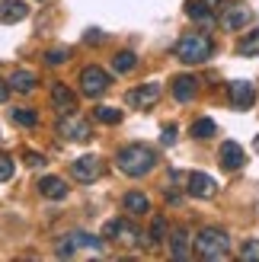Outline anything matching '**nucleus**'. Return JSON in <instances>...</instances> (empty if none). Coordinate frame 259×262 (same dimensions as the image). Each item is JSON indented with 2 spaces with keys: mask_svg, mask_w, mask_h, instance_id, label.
<instances>
[{
  "mask_svg": "<svg viewBox=\"0 0 259 262\" xmlns=\"http://www.w3.org/2000/svg\"><path fill=\"white\" fill-rule=\"evenodd\" d=\"M115 166L122 169L125 176H147L154 166H157V150L147 147V144H125V147L115 154Z\"/></svg>",
  "mask_w": 259,
  "mask_h": 262,
  "instance_id": "nucleus-1",
  "label": "nucleus"
},
{
  "mask_svg": "<svg viewBox=\"0 0 259 262\" xmlns=\"http://www.w3.org/2000/svg\"><path fill=\"white\" fill-rule=\"evenodd\" d=\"M192 246H196V253L202 259H208V262H221V259L230 256V237L221 227H202L196 233V240H192Z\"/></svg>",
  "mask_w": 259,
  "mask_h": 262,
  "instance_id": "nucleus-2",
  "label": "nucleus"
},
{
  "mask_svg": "<svg viewBox=\"0 0 259 262\" xmlns=\"http://www.w3.org/2000/svg\"><path fill=\"white\" fill-rule=\"evenodd\" d=\"M173 51L183 64H205L214 55V42H211V35H205V32H189L176 42Z\"/></svg>",
  "mask_w": 259,
  "mask_h": 262,
  "instance_id": "nucleus-3",
  "label": "nucleus"
},
{
  "mask_svg": "<svg viewBox=\"0 0 259 262\" xmlns=\"http://www.w3.org/2000/svg\"><path fill=\"white\" fill-rule=\"evenodd\" d=\"M102 237L119 243V246H128V250H135V246H141L147 237H141V230L132 224V221H106V227H102Z\"/></svg>",
  "mask_w": 259,
  "mask_h": 262,
  "instance_id": "nucleus-4",
  "label": "nucleus"
},
{
  "mask_svg": "<svg viewBox=\"0 0 259 262\" xmlns=\"http://www.w3.org/2000/svg\"><path fill=\"white\" fill-rule=\"evenodd\" d=\"M80 250H99V240L93 237V233H68V237H61L58 243H55V256L58 259H71V256H77Z\"/></svg>",
  "mask_w": 259,
  "mask_h": 262,
  "instance_id": "nucleus-5",
  "label": "nucleus"
},
{
  "mask_svg": "<svg viewBox=\"0 0 259 262\" xmlns=\"http://www.w3.org/2000/svg\"><path fill=\"white\" fill-rule=\"evenodd\" d=\"M109 86H112V77L102 71V68H96V64H90V68L80 71V90H83V96L99 99Z\"/></svg>",
  "mask_w": 259,
  "mask_h": 262,
  "instance_id": "nucleus-6",
  "label": "nucleus"
},
{
  "mask_svg": "<svg viewBox=\"0 0 259 262\" xmlns=\"http://www.w3.org/2000/svg\"><path fill=\"white\" fill-rule=\"evenodd\" d=\"M58 135L64 141H90L93 138V125H90L87 119H80V115H61V122H58Z\"/></svg>",
  "mask_w": 259,
  "mask_h": 262,
  "instance_id": "nucleus-7",
  "label": "nucleus"
},
{
  "mask_svg": "<svg viewBox=\"0 0 259 262\" xmlns=\"http://www.w3.org/2000/svg\"><path fill=\"white\" fill-rule=\"evenodd\" d=\"M160 83H141V86H132L128 90V106H135V109H150V106H157L160 102Z\"/></svg>",
  "mask_w": 259,
  "mask_h": 262,
  "instance_id": "nucleus-8",
  "label": "nucleus"
},
{
  "mask_svg": "<svg viewBox=\"0 0 259 262\" xmlns=\"http://www.w3.org/2000/svg\"><path fill=\"white\" fill-rule=\"evenodd\" d=\"M71 176L77 182H96L102 176V160L93 157V154H87V157H80V160L71 163Z\"/></svg>",
  "mask_w": 259,
  "mask_h": 262,
  "instance_id": "nucleus-9",
  "label": "nucleus"
},
{
  "mask_svg": "<svg viewBox=\"0 0 259 262\" xmlns=\"http://www.w3.org/2000/svg\"><path fill=\"white\" fill-rule=\"evenodd\" d=\"M227 96H230V106L234 109H250L256 102V86L250 80H234L227 86Z\"/></svg>",
  "mask_w": 259,
  "mask_h": 262,
  "instance_id": "nucleus-10",
  "label": "nucleus"
},
{
  "mask_svg": "<svg viewBox=\"0 0 259 262\" xmlns=\"http://www.w3.org/2000/svg\"><path fill=\"white\" fill-rule=\"evenodd\" d=\"M218 163H221L227 173H234V169H240L243 163H247V154H243V147L237 141H224L221 150H218Z\"/></svg>",
  "mask_w": 259,
  "mask_h": 262,
  "instance_id": "nucleus-11",
  "label": "nucleus"
},
{
  "mask_svg": "<svg viewBox=\"0 0 259 262\" xmlns=\"http://www.w3.org/2000/svg\"><path fill=\"white\" fill-rule=\"evenodd\" d=\"M186 186H189L192 199H214V192H218V182L208 173H199V169H196V173H189Z\"/></svg>",
  "mask_w": 259,
  "mask_h": 262,
  "instance_id": "nucleus-12",
  "label": "nucleus"
},
{
  "mask_svg": "<svg viewBox=\"0 0 259 262\" xmlns=\"http://www.w3.org/2000/svg\"><path fill=\"white\" fill-rule=\"evenodd\" d=\"M170 93L176 96V102H192V99H196V93H199V77H192V74H179V77H173Z\"/></svg>",
  "mask_w": 259,
  "mask_h": 262,
  "instance_id": "nucleus-13",
  "label": "nucleus"
},
{
  "mask_svg": "<svg viewBox=\"0 0 259 262\" xmlns=\"http://www.w3.org/2000/svg\"><path fill=\"white\" fill-rule=\"evenodd\" d=\"M51 106H55L61 115L77 112V96L71 93V86H68V83H55V86H51Z\"/></svg>",
  "mask_w": 259,
  "mask_h": 262,
  "instance_id": "nucleus-14",
  "label": "nucleus"
},
{
  "mask_svg": "<svg viewBox=\"0 0 259 262\" xmlns=\"http://www.w3.org/2000/svg\"><path fill=\"white\" fill-rule=\"evenodd\" d=\"M35 189H38V195H42V199H51V202L68 199V182L58 179V176H42Z\"/></svg>",
  "mask_w": 259,
  "mask_h": 262,
  "instance_id": "nucleus-15",
  "label": "nucleus"
},
{
  "mask_svg": "<svg viewBox=\"0 0 259 262\" xmlns=\"http://www.w3.org/2000/svg\"><path fill=\"white\" fill-rule=\"evenodd\" d=\"M29 16V7H26V0H0V23H23Z\"/></svg>",
  "mask_w": 259,
  "mask_h": 262,
  "instance_id": "nucleus-16",
  "label": "nucleus"
},
{
  "mask_svg": "<svg viewBox=\"0 0 259 262\" xmlns=\"http://www.w3.org/2000/svg\"><path fill=\"white\" fill-rule=\"evenodd\" d=\"M250 23V10L243 7V4H237V7H227L224 13H221V26L227 32H237V29H243V26Z\"/></svg>",
  "mask_w": 259,
  "mask_h": 262,
  "instance_id": "nucleus-17",
  "label": "nucleus"
},
{
  "mask_svg": "<svg viewBox=\"0 0 259 262\" xmlns=\"http://www.w3.org/2000/svg\"><path fill=\"white\" fill-rule=\"evenodd\" d=\"M10 90H16V93H32V90L38 86V77L32 71H13L10 80H7Z\"/></svg>",
  "mask_w": 259,
  "mask_h": 262,
  "instance_id": "nucleus-18",
  "label": "nucleus"
},
{
  "mask_svg": "<svg viewBox=\"0 0 259 262\" xmlns=\"http://www.w3.org/2000/svg\"><path fill=\"white\" fill-rule=\"evenodd\" d=\"M122 208L128 214H147L150 211V199L144 192H125L122 195Z\"/></svg>",
  "mask_w": 259,
  "mask_h": 262,
  "instance_id": "nucleus-19",
  "label": "nucleus"
},
{
  "mask_svg": "<svg viewBox=\"0 0 259 262\" xmlns=\"http://www.w3.org/2000/svg\"><path fill=\"white\" fill-rule=\"evenodd\" d=\"M189 230L186 227H173V233H170V253H173V259H189Z\"/></svg>",
  "mask_w": 259,
  "mask_h": 262,
  "instance_id": "nucleus-20",
  "label": "nucleus"
},
{
  "mask_svg": "<svg viewBox=\"0 0 259 262\" xmlns=\"http://www.w3.org/2000/svg\"><path fill=\"white\" fill-rule=\"evenodd\" d=\"M186 16L196 19V23H202V26H211L214 23V13L205 7L202 0H189V4H186Z\"/></svg>",
  "mask_w": 259,
  "mask_h": 262,
  "instance_id": "nucleus-21",
  "label": "nucleus"
},
{
  "mask_svg": "<svg viewBox=\"0 0 259 262\" xmlns=\"http://www.w3.org/2000/svg\"><path fill=\"white\" fill-rule=\"evenodd\" d=\"M189 135L196 138V141H208V138L218 135V125L211 119H196V122H192V128H189Z\"/></svg>",
  "mask_w": 259,
  "mask_h": 262,
  "instance_id": "nucleus-22",
  "label": "nucleus"
},
{
  "mask_svg": "<svg viewBox=\"0 0 259 262\" xmlns=\"http://www.w3.org/2000/svg\"><path fill=\"white\" fill-rule=\"evenodd\" d=\"M138 68V55L135 51H119V55L112 58V71L115 74H132Z\"/></svg>",
  "mask_w": 259,
  "mask_h": 262,
  "instance_id": "nucleus-23",
  "label": "nucleus"
},
{
  "mask_svg": "<svg viewBox=\"0 0 259 262\" xmlns=\"http://www.w3.org/2000/svg\"><path fill=\"white\" fill-rule=\"evenodd\" d=\"M10 119H13V125H19V128H35L38 125V115L32 109H13Z\"/></svg>",
  "mask_w": 259,
  "mask_h": 262,
  "instance_id": "nucleus-24",
  "label": "nucleus"
},
{
  "mask_svg": "<svg viewBox=\"0 0 259 262\" xmlns=\"http://www.w3.org/2000/svg\"><path fill=\"white\" fill-rule=\"evenodd\" d=\"M237 55H247V58H256V55H259V29H253V32L237 45Z\"/></svg>",
  "mask_w": 259,
  "mask_h": 262,
  "instance_id": "nucleus-25",
  "label": "nucleus"
},
{
  "mask_svg": "<svg viewBox=\"0 0 259 262\" xmlns=\"http://www.w3.org/2000/svg\"><path fill=\"white\" fill-rule=\"evenodd\" d=\"M93 119L102 122V125H119V122H122V112L112 109V106H99V109L93 112Z\"/></svg>",
  "mask_w": 259,
  "mask_h": 262,
  "instance_id": "nucleus-26",
  "label": "nucleus"
},
{
  "mask_svg": "<svg viewBox=\"0 0 259 262\" xmlns=\"http://www.w3.org/2000/svg\"><path fill=\"white\" fill-rule=\"evenodd\" d=\"M237 256H240L243 262H259V240H243Z\"/></svg>",
  "mask_w": 259,
  "mask_h": 262,
  "instance_id": "nucleus-27",
  "label": "nucleus"
},
{
  "mask_svg": "<svg viewBox=\"0 0 259 262\" xmlns=\"http://www.w3.org/2000/svg\"><path fill=\"white\" fill-rule=\"evenodd\" d=\"M68 58H71V48H51V51H45L48 64H64Z\"/></svg>",
  "mask_w": 259,
  "mask_h": 262,
  "instance_id": "nucleus-28",
  "label": "nucleus"
},
{
  "mask_svg": "<svg viewBox=\"0 0 259 262\" xmlns=\"http://www.w3.org/2000/svg\"><path fill=\"white\" fill-rule=\"evenodd\" d=\"M13 169H16V163H13V160H10L7 154H0V182L13 179Z\"/></svg>",
  "mask_w": 259,
  "mask_h": 262,
  "instance_id": "nucleus-29",
  "label": "nucleus"
},
{
  "mask_svg": "<svg viewBox=\"0 0 259 262\" xmlns=\"http://www.w3.org/2000/svg\"><path fill=\"white\" fill-rule=\"evenodd\" d=\"M26 166H32V169L45 166V157H42V154H32V150H26Z\"/></svg>",
  "mask_w": 259,
  "mask_h": 262,
  "instance_id": "nucleus-30",
  "label": "nucleus"
},
{
  "mask_svg": "<svg viewBox=\"0 0 259 262\" xmlns=\"http://www.w3.org/2000/svg\"><path fill=\"white\" fill-rule=\"evenodd\" d=\"M163 233H166L163 217H154V243H160V240H163Z\"/></svg>",
  "mask_w": 259,
  "mask_h": 262,
  "instance_id": "nucleus-31",
  "label": "nucleus"
},
{
  "mask_svg": "<svg viewBox=\"0 0 259 262\" xmlns=\"http://www.w3.org/2000/svg\"><path fill=\"white\" fill-rule=\"evenodd\" d=\"M160 141H163V144H176V128H173V125H170V128H163Z\"/></svg>",
  "mask_w": 259,
  "mask_h": 262,
  "instance_id": "nucleus-32",
  "label": "nucleus"
},
{
  "mask_svg": "<svg viewBox=\"0 0 259 262\" xmlns=\"http://www.w3.org/2000/svg\"><path fill=\"white\" fill-rule=\"evenodd\" d=\"M99 38H102L99 29H90V32H87V42H99Z\"/></svg>",
  "mask_w": 259,
  "mask_h": 262,
  "instance_id": "nucleus-33",
  "label": "nucleus"
},
{
  "mask_svg": "<svg viewBox=\"0 0 259 262\" xmlns=\"http://www.w3.org/2000/svg\"><path fill=\"white\" fill-rule=\"evenodd\" d=\"M202 4L208 7V10H221V4H224V0H202Z\"/></svg>",
  "mask_w": 259,
  "mask_h": 262,
  "instance_id": "nucleus-34",
  "label": "nucleus"
},
{
  "mask_svg": "<svg viewBox=\"0 0 259 262\" xmlns=\"http://www.w3.org/2000/svg\"><path fill=\"white\" fill-rule=\"evenodd\" d=\"M7 96H10V86H7V83H4V80H0V102H4V99H7Z\"/></svg>",
  "mask_w": 259,
  "mask_h": 262,
  "instance_id": "nucleus-35",
  "label": "nucleus"
},
{
  "mask_svg": "<svg viewBox=\"0 0 259 262\" xmlns=\"http://www.w3.org/2000/svg\"><path fill=\"white\" fill-rule=\"evenodd\" d=\"M253 147H256V150H259V135H256V141H253Z\"/></svg>",
  "mask_w": 259,
  "mask_h": 262,
  "instance_id": "nucleus-36",
  "label": "nucleus"
}]
</instances>
